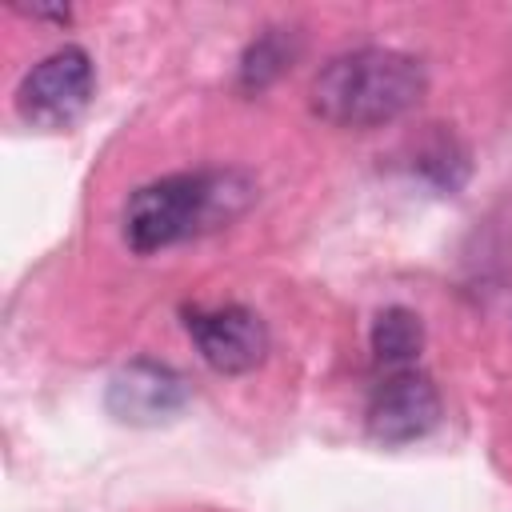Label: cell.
<instances>
[{
	"label": "cell",
	"mask_w": 512,
	"mask_h": 512,
	"mask_svg": "<svg viewBox=\"0 0 512 512\" xmlns=\"http://www.w3.org/2000/svg\"><path fill=\"white\" fill-rule=\"evenodd\" d=\"M256 196L252 180L240 168H200L160 176L136 188L124 204V240L132 252L148 256L188 236L212 232L236 220Z\"/></svg>",
	"instance_id": "1"
},
{
	"label": "cell",
	"mask_w": 512,
	"mask_h": 512,
	"mask_svg": "<svg viewBox=\"0 0 512 512\" xmlns=\"http://www.w3.org/2000/svg\"><path fill=\"white\" fill-rule=\"evenodd\" d=\"M428 92L424 64L400 48H352L312 80V112L336 128H380L412 112Z\"/></svg>",
	"instance_id": "2"
},
{
	"label": "cell",
	"mask_w": 512,
	"mask_h": 512,
	"mask_svg": "<svg viewBox=\"0 0 512 512\" xmlns=\"http://www.w3.org/2000/svg\"><path fill=\"white\" fill-rule=\"evenodd\" d=\"M92 88H96L92 56L76 44H64L24 72V80L16 84V112L24 124L56 132L68 128L88 108Z\"/></svg>",
	"instance_id": "3"
},
{
	"label": "cell",
	"mask_w": 512,
	"mask_h": 512,
	"mask_svg": "<svg viewBox=\"0 0 512 512\" xmlns=\"http://www.w3.org/2000/svg\"><path fill=\"white\" fill-rule=\"evenodd\" d=\"M440 416H444V400L432 376L420 368H396L372 388L364 424L376 444L392 448V444H412L428 436L440 424Z\"/></svg>",
	"instance_id": "4"
},
{
	"label": "cell",
	"mask_w": 512,
	"mask_h": 512,
	"mask_svg": "<svg viewBox=\"0 0 512 512\" xmlns=\"http://www.w3.org/2000/svg\"><path fill=\"white\" fill-rule=\"evenodd\" d=\"M188 336L204 364L220 376H244L264 364L268 356V328L244 304H216V308H184Z\"/></svg>",
	"instance_id": "5"
},
{
	"label": "cell",
	"mask_w": 512,
	"mask_h": 512,
	"mask_svg": "<svg viewBox=\"0 0 512 512\" xmlns=\"http://www.w3.org/2000/svg\"><path fill=\"white\" fill-rule=\"evenodd\" d=\"M188 404V380L160 360H132L108 380V412L124 424H164Z\"/></svg>",
	"instance_id": "6"
},
{
	"label": "cell",
	"mask_w": 512,
	"mask_h": 512,
	"mask_svg": "<svg viewBox=\"0 0 512 512\" xmlns=\"http://www.w3.org/2000/svg\"><path fill=\"white\" fill-rule=\"evenodd\" d=\"M368 340H372L376 360L388 364L392 372H396V368H416V356H420V348H424V320H420L412 308L392 304V308L376 312Z\"/></svg>",
	"instance_id": "7"
},
{
	"label": "cell",
	"mask_w": 512,
	"mask_h": 512,
	"mask_svg": "<svg viewBox=\"0 0 512 512\" xmlns=\"http://www.w3.org/2000/svg\"><path fill=\"white\" fill-rule=\"evenodd\" d=\"M284 60H288L284 40H280L276 32L260 36V40L244 52V60H240V80H244V88H264V84H272V80L280 76Z\"/></svg>",
	"instance_id": "8"
}]
</instances>
